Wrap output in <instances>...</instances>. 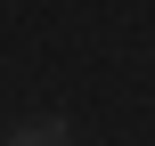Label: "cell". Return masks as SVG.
<instances>
[{"mask_svg": "<svg viewBox=\"0 0 155 146\" xmlns=\"http://www.w3.org/2000/svg\"><path fill=\"white\" fill-rule=\"evenodd\" d=\"M0 146H74V122L65 114H41V122H16Z\"/></svg>", "mask_w": 155, "mask_h": 146, "instance_id": "1", "label": "cell"}]
</instances>
